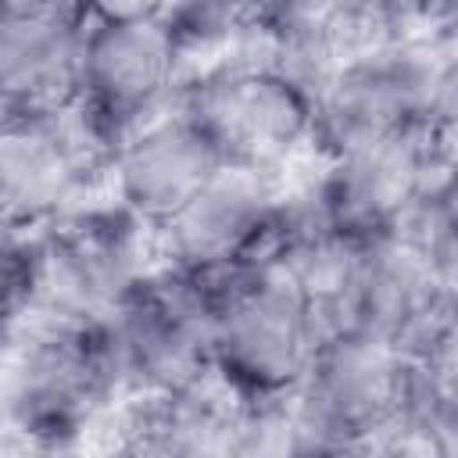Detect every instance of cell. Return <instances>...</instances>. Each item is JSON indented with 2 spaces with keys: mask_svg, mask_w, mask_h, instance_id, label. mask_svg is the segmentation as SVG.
I'll return each mask as SVG.
<instances>
[{
  "mask_svg": "<svg viewBox=\"0 0 458 458\" xmlns=\"http://www.w3.org/2000/svg\"><path fill=\"white\" fill-rule=\"evenodd\" d=\"M444 147L440 140L411 136L318 157V175L301 197L315 222L347 243L394 236L404 229L422 193L447 175Z\"/></svg>",
  "mask_w": 458,
  "mask_h": 458,
  "instance_id": "cell-10",
  "label": "cell"
},
{
  "mask_svg": "<svg viewBox=\"0 0 458 458\" xmlns=\"http://www.w3.org/2000/svg\"><path fill=\"white\" fill-rule=\"evenodd\" d=\"M190 72L168 7H89L72 118L107 157L132 129L172 111Z\"/></svg>",
  "mask_w": 458,
  "mask_h": 458,
  "instance_id": "cell-3",
  "label": "cell"
},
{
  "mask_svg": "<svg viewBox=\"0 0 458 458\" xmlns=\"http://www.w3.org/2000/svg\"><path fill=\"white\" fill-rule=\"evenodd\" d=\"M293 215L286 175L222 168L175 218L150 233L154 265L179 272H240L276 261Z\"/></svg>",
  "mask_w": 458,
  "mask_h": 458,
  "instance_id": "cell-9",
  "label": "cell"
},
{
  "mask_svg": "<svg viewBox=\"0 0 458 458\" xmlns=\"http://www.w3.org/2000/svg\"><path fill=\"white\" fill-rule=\"evenodd\" d=\"M358 458H451V419L408 415L372 444L358 447Z\"/></svg>",
  "mask_w": 458,
  "mask_h": 458,
  "instance_id": "cell-16",
  "label": "cell"
},
{
  "mask_svg": "<svg viewBox=\"0 0 458 458\" xmlns=\"http://www.w3.org/2000/svg\"><path fill=\"white\" fill-rule=\"evenodd\" d=\"M104 186V154L72 114L0 122V240H36Z\"/></svg>",
  "mask_w": 458,
  "mask_h": 458,
  "instance_id": "cell-11",
  "label": "cell"
},
{
  "mask_svg": "<svg viewBox=\"0 0 458 458\" xmlns=\"http://www.w3.org/2000/svg\"><path fill=\"white\" fill-rule=\"evenodd\" d=\"M304 458H358V447L354 451H344V447H311V451H304Z\"/></svg>",
  "mask_w": 458,
  "mask_h": 458,
  "instance_id": "cell-17",
  "label": "cell"
},
{
  "mask_svg": "<svg viewBox=\"0 0 458 458\" xmlns=\"http://www.w3.org/2000/svg\"><path fill=\"white\" fill-rule=\"evenodd\" d=\"M326 336L304 290L276 265L254 272L211 322V386L229 404L290 401Z\"/></svg>",
  "mask_w": 458,
  "mask_h": 458,
  "instance_id": "cell-5",
  "label": "cell"
},
{
  "mask_svg": "<svg viewBox=\"0 0 458 458\" xmlns=\"http://www.w3.org/2000/svg\"><path fill=\"white\" fill-rule=\"evenodd\" d=\"M211 308L175 268L150 265L100 326L122 394L168 397L211 383Z\"/></svg>",
  "mask_w": 458,
  "mask_h": 458,
  "instance_id": "cell-7",
  "label": "cell"
},
{
  "mask_svg": "<svg viewBox=\"0 0 458 458\" xmlns=\"http://www.w3.org/2000/svg\"><path fill=\"white\" fill-rule=\"evenodd\" d=\"M122 401L100 326L32 322L4 351L0 429L25 454L57 458L82 447Z\"/></svg>",
  "mask_w": 458,
  "mask_h": 458,
  "instance_id": "cell-2",
  "label": "cell"
},
{
  "mask_svg": "<svg viewBox=\"0 0 458 458\" xmlns=\"http://www.w3.org/2000/svg\"><path fill=\"white\" fill-rule=\"evenodd\" d=\"M39 290L36 240H0V354L32 326Z\"/></svg>",
  "mask_w": 458,
  "mask_h": 458,
  "instance_id": "cell-15",
  "label": "cell"
},
{
  "mask_svg": "<svg viewBox=\"0 0 458 458\" xmlns=\"http://www.w3.org/2000/svg\"><path fill=\"white\" fill-rule=\"evenodd\" d=\"M419 361L372 333L329 329L290 397L308 447H365L411 415Z\"/></svg>",
  "mask_w": 458,
  "mask_h": 458,
  "instance_id": "cell-6",
  "label": "cell"
},
{
  "mask_svg": "<svg viewBox=\"0 0 458 458\" xmlns=\"http://www.w3.org/2000/svg\"><path fill=\"white\" fill-rule=\"evenodd\" d=\"M222 157L175 107L132 129L104 157V197L147 233L175 218L218 172Z\"/></svg>",
  "mask_w": 458,
  "mask_h": 458,
  "instance_id": "cell-12",
  "label": "cell"
},
{
  "mask_svg": "<svg viewBox=\"0 0 458 458\" xmlns=\"http://www.w3.org/2000/svg\"><path fill=\"white\" fill-rule=\"evenodd\" d=\"M172 107L200 129L229 168L286 175L297 157L311 154V86L265 54L240 50L197 64Z\"/></svg>",
  "mask_w": 458,
  "mask_h": 458,
  "instance_id": "cell-4",
  "label": "cell"
},
{
  "mask_svg": "<svg viewBox=\"0 0 458 458\" xmlns=\"http://www.w3.org/2000/svg\"><path fill=\"white\" fill-rule=\"evenodd\" d=\"M308 440L290 401L233 404L222 458H304Z\"/></svg>",
  "mask_w": 458,
  "mask_h": 458,
  "instance_id": "cell-14",
  "label": "cell"
},
{
  "mask_svg": "<svg viewBox=\"0 0 458 458\" xmlns=\"http://www.w3.org/2000/svg\"><path fill=\"white\" fill-rule=\"evenodd\" d=\"M89 7L0 4V122L72 114Z\"/></svg>",
  "mask_w": 458,
  "mask_h": 458,
  "instance_id": "cell-13",
  "label": "cell"
},
{
  "mask_svg": "<svg viewBox=\"0 0 458 458\" xmlns=\"http://www.w3.org/2000/svg\"><path fill=\"white\" fill-rule=\"evenodd\" d=\"M39 290L32 322L97 326L154 265L150 233L114 200L93 197L36 236Z\"/></svg>",
  "mask_w": 458,
  "mask_h": 458,
  "instance_id": "cell-8",
  "label": "cell"
},
{
  "mask_svg": "<svg viewBox=\"0 0 458 458\" xmlns=\"http://www.w3.org/2000/svg\"><path fill=\"white\" fill-rule=\"evenodd\" d=\"M311 100L315 157L411 136L447 143L454 61L429 36L397 32L336 57L311 82Z\"/></svg>",
  "mask_w": 458,
  "mask_h": 458,
  "instance_id": "cell-1",
  "label": "cell"
}]
</instances>
